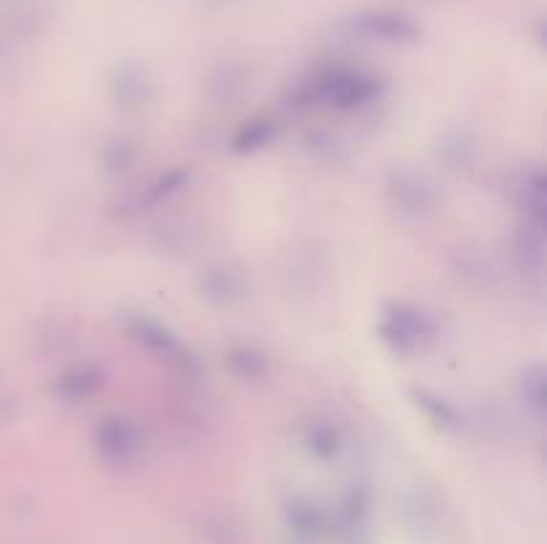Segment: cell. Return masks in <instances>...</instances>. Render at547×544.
<instances>
[{
	"instance_id": "1",
	"label": "cell",
	"mask_w": 547,
	"mask_h": 544,
	"mask_svg": "<svg viewBox=\"0 0 547 544\" xmlns=\"http://www.w3.org/2000/svg\"><path fill=\"white\" fill-rule=\"evenodd\" d=\"M382 83L377 75H371L358 67H323L307 78L302 86L297 88L299 104H310V107H329V110L353 112L361 110L366 104L377 102Z\"/></svg>"
},
{
	"instance_id": "2",
	"label": "cell",
	"mask_w": 547,
	"mask_h": 544,
	"mask_svg": "<svg viewBox=\"0 0 547 544\" xmlns=\"http://www.w3.org/2000/svg\"><path fill=\"white\" fill-rule=\"evenodd\" d=\"M379 339L395 352V355H417L425 352L438 336V323L433 315L419 310L414 304L390 302L382 307L379 315Z\"/></svg>"
},
{
	"instance_id": "3",
	"label": "cell",
	"mask_w": 547,
	"mask_h": 544,
	"mask_svg": "<svg viewBox=\"0 0 547 544\" xmlns=\"http://www.w3.org/2000/svg\"><path fill=\"white\" fill-rule=\"evenodd\" d=\"M342 27L350 38L377 43V46L406 48L417 46L422 40V24L395 8H361L347 16Z\"/></svg>"
},
{
	"instance_id": "4",
	"label": "cell",
	"mask_w": 547,
	"mask_h": 544,
	"mask_svg": "<svg viewBox=\"0 0 547 544\" xmlns=\"http://www.w3.org/2000/svg\"><path fill=\"white\" fill-rule=\"evenodd\" d=\"M123 326H126L129 336L139 347H145L150 355L163 360L182 379H195V376L201 374L198 358L163 323L147 318V315H129V318L123 320Z\"/></svg>"
},
{
	"instance_id": "5",
	"label": "cell",
	"mask_w": 547,
	"mask_h": 544,
	"mask_svg": "<svg viewBox=\"0 0 547 544\" xmlns=\"http://www.w3.org/2000/svg\"><path fill=\"white\" fill-rule=\"evenodd\" d=\"M387 206L401 222H425L427 216L435 214L438 195L433 184L425 176L414 174L409 168H395L385 179Z\"/></svg>"
},
{
	"instance_id": "6",
	"label": "cell",
	"mask_w": 547,
	"mask_h": 544,
	"mask_svg": "<svg viewBox=\"0 0 547 544\" xmlns=\"http://www.w3.org/2000/svg\"><path fill=\"white\" fill-rule=\"evenodd\" d=\"M94 448L107 464H131L142 454L145 438L137 424L126 416H107L94 430Z\"/></svg>"
},
{
	"instance_id": "7",
	"label": "cell",
	"mask_w": 547,
	"mask_h": 544,
	"mask_svg": "<svg viewBox=\"0 0 547 544\" xmlns=\"http://www.w3.org/2000/svg\"><path fill=\"white\" fill-rule=\"evenodd\" d=\"M299 443L318 462H331L345 448V432L329 416H310L299 430Z\"/></svg>"
},
{
	"instance_id": "8",
	"label": "cell",
	"mask_w": 547,
	"mask_h": 544,
	"mask_svg": "<svg viewBox=\"0 0 547 544\" xmlns=\"http://www.w3.org/2000/svg\"><path fill=\"white\" fill-rule=\"evenodd\" d=\"M102 371L97 366H73L59 376L54 392L62 403H86L102 390Z\"/></svg>"
},
{
	"instance_id": "9",
	"label": "cell",
	"mask_w": 547,
	"mask_h": 544,
	"mask_svg": "<svg viewBox=\"0 0 547 544\" xmlns=\"http://www.w3.org/2000/svg\"><path fill=\"white\" fill-rule=\"evenodd\" d=\"M115 99L126 110H139L142 104L150 99V80L145 78V72L137 64H126L118 70L113 80Z\"/></svg>"
},
{
	"instance_id": "10",
	"label": "cell",
	"mask_w": 547,
	"mask_h": 544,
	"mask_svg": "<svg viewBox=\"0 0 547 544\" xmlns=\"http://www.w3.org/2000/svg\"><path fill=\"white\" fill-rule=\"evenodd\" d=\"M203 296L209 302L222 304V307H233L235 302H241L243 296H246V283H243L238 272L219 267V270H211L203 278Z\"/></svg>"
},
{
	"instance_id": "11",
	"label": "cell",
	"mask_w": 547,
	"mask_h": 544,
	"mask_svg": "<svg viewBox=\"0 0 547 544\" xmlns=\"http://www.w3.org/2000/svg\"><path fill=\"white\" fill-rule=\"evenodd\" d=\"M275 136L273 120H251L249 126H243L233 139V147L238 152H254L262 150L270 139Z\"/></svg>"
},
{
	"instance_id": "12",
	"label": "cell",
	"mask_w": 547,
	"mask_h": 544,
	"mask_svg": "<svg viewBox=\"0 0 547 544\" xmlns=\"http://www.w3.org/2000/svg\"><path fill=\"white\" fill-rule=\"evenodd\" d=\"M417 406L425 408V414L433 419L441 430H457V411L446 403L443 398H438V395H430V392L419 390L417 392Z\"/></svg>"
},
{
	"instance_id": "13",
	"label": "cell",
	"mask_w": 547,
	"mask_h": 544,
	"mask_svg": "<svg viewBox=\"0 0 547 544\" xmlns=\"http://www.w3.org/2000/svg\"><path fill=\"white\" fill-rule=\"evenodd\" d=\"M230 366L243 379H259L267 371V358L254 347H238V350L230 352Z\"/></svg>"
},
{
	"instance_id": "14",
	"label": "cell",
	"mask_w": 547,
	"mask_h": 544,
	"mask_svg": "<svg viewBox=\"0 0 547 544\" xmlns=\"http://www.w3.org/2000/svg\"><path fill=\"white\" fill-rule=\"evenodd\" d=\"M521 395L526 408H531V414L542 416V408H545V379H542V368L534 366L531 371H526L521 379Z\"/></svg>"
}]
</instances>
